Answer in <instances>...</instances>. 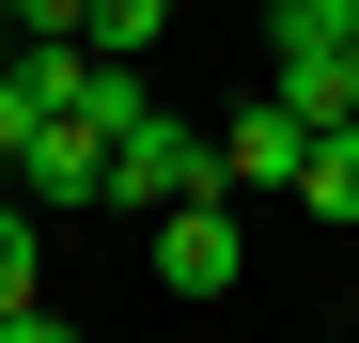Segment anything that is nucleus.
Returning <instances> with one entry per match:
<instances>
[{"label":"nucleus","instance_id":"f257e3e1","mask_svg":"<svg viewBox=\"0 0 359 343\" xmlns=\"http://www.w3.org/2000/svg\"><path fill=\"white\" fill-rule=\"evenodd\" d=\"M203 188H219V141H203V125H172V109H141V125L109 141V203H141V218H156V203H203Z\"/></svg>","mask_w":359,"mask_h":343},{"label":"nucleus","instance_id":"6e6552de","mask_svg":"<svg viewBox=\"0 0 359 343\" xmlns=\"http://www.w3.org/2000/svg\"><path fill=\"white\" fill-rule=\"evenodd\" d=\"M32 218H47V203L16 188V172H0V312H16V297H32Z\"/></svg>","mask_w":359,"mask_h":343},{"label":"nucleus","instance_id":"39448f33","mask_svg":"<svg viewBox=\"0 0 359 343\" xmlns=\"http://www.w3.org/2000/svg\"><path fill=\"white\" fill-rule=\"evenodd\" d=\"M266 94L297 125H344V47H266Z\"/></svg>","mask_w":359,"mask_h":343},{"label":"nucleus","instance_id":"1a4fd4ad","mask_svg":"<svg viewBox=\"0 0 359 343\" xmlns=\"http://www.w3.org/2000/svg\"><path fill=\"white\" fill-rule=\"evenodd\" d=\"M0 47H16V0H0Z\"/></svg>","mask_w":359,"mask_h":343},{"label":"nucleus","instance_id":"20e7f679","mask_svg":"<svg viewBox=\"0 0 359 343\" xmlns=\"http://www.w3.org/2000/svg\"><path fill=\"white\" fill-rule=\"evenodd\" d=\"M297 156H313V125H297L281 94H250V109L219 125V188H297Z\"/></svg>","mask_w":359,"mask_h":343},{"label":"nucleus","instance_id":"7ed1b4c3","mask_svg":"<svg viewBox=\"0 0 359 343\" xmlns=\"http://www.w3.org/2000/svg\"><path fill=\"white\" fill-rule=\"evenodd\" d=\"M16 188H32L47 218H63V203H109V125H94V109H47L32 156H16Z\"/></svg>","mask_w":359,"mask_h":343},{"label":"nucleus","instance_id":"0eeeda50","mask_svg":"<svg viewBox=\"0 0 359 343\" xmlns=\"http://www.w3.org/2000/svg\"><path fill=\"white\" fill-rule=\"evenodd\" d=\"M79 31H94V47H109V63H141V47H156V31H172V0H79Z\"/></svg>","mask_w":359,"mask_h":343},{"label":"nucleus","instance_id":"f03ea898","mask_svg":"<svg viewBox=\"0 0 359 343\" xmlns=\"http://www.w3.org/2000/svg\"><path fill=\"white\" fill-rule=\"evenodd\" d=\"M234 188H203V203H156V281L172 297H234Z\"/></svg>","mask_w":359,"mask_h":343},{"label":"nucleus","instance_id":"423d86ee","mask_svg":"<svg viewBox=\"0 0 359 343\" xmlns=\"http://www.w3.org/2000/svg\"><path fill=\"white\" fill-rule=\"evenodd\" d=\"M297 203H313V218H359V109H344V125H313V156H297Z\"/></svg>","mask_w":359,"mask_h":343}]
</instances>
